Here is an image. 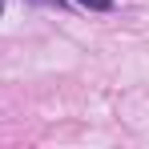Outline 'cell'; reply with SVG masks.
<instances>
[{
	"label": "cell",
	"instance_id": "obj_2",
	"mask_svg": "<svg viewBox=\"0 0 149 149\" xmlns=\"http://www.w3.org/2000/svg\"><path fill=\"white\" fill-rule=\"evenodd\" d=\"M32 4H49V8H65V0H32Z\"/></svg>",
	"mask_w": 149,
	"mask_h": 149
},
{
	"label": "cell",
	"instance_id": "obj_1",
	"mask_svg": "<svg viewBox=\"0 0 149 149\" xmlns=\"http://www.w3.org/2000/svg\"><path fill=\"white\" fill-rule=\"evenodd\" d=\"M77 4L89 12H113V0H77Z\"/></svg>",
	"mask_w": 149,
	"mask_h": 149
},
{
	"label": "cell",
	"instance_id": "obj_3",
	"mask_svg": "<svg viewBox=\"0 0 149 149\" xmlns=\"http://www.w3.org/2000/svg\"><path fill=\"white\" fill-rule=\"evenodd\" d=\"M0 12H4V0H0Z\"/></svg>",
	"mask_w": 149,
	"mask_h": 149
}]
</instances>
